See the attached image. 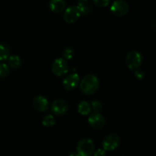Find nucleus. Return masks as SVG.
<instances>
[{"label": "nucleus", "mask_w": 156, "mask_h": 156, "mask_svg": "<svg viewBox=\"0 0 156 156\" xmlns=\"http://www.w3.org/2000/svg\"><path fill=\"white\" fill-rule=\"evenodd\" d=\"M10 49L5 44H0V61H6L10 57Z\"/></svg>", "instance_id": "nucleus-14"}, {"label": "nucleus", "mask_w": 156, "mask_h": 156, "mask_svg": "<svg viewBox=\"0 0 156 156\" xmlns=\"http://www.w3.org/2000/svg\"><path fill=\"white\" fill-rule=\"evenodd\" d=\"M9 74V67L6 64H0V78L6 77Z\"/></svg>", "instance_id": "nucleus-18"}, {"label": "nucleus", "mask_w": 156, "mask_h": 156, "mask_svg": "<svg viewBox=\"0 0 156 156\" xmlns=\"http://www.w3.org/2000/svg\"><path fill=\"white\" fill-rule=\"evenodd\" d=\"M91 106L95 113H99L102 109V104L100 101L94 100V101H92Z\"/></svg>", "instance_id": "nucleus-20"}, {"label": "nucleus", "mask_w": 156, "mask_h": 156, "mask_svg": "<svg viewBox=\"0 0 156 156\" xmlns=\"http://www.w3.org/2000/svg\"><path fill=\"white\" fill-rule=\"evenodd\" d=\"M42 124L46 127H51L55 124V118L53 115H47L42 119Z\"/></svg>", "instance_id": "nucleus-17"}, {"label": "nucleus", "mask_w": 156, "mask_h": 156, "mask_svg": "<svg viewBox=\"0 0 156 156\" xmlns=\"http://www.w3.org/2000/svg\"><path fill=\"white\" fill-rule=\"evenodd\" d=\"M73 56H74V50L72 47H69L65 49L63 52V57L65 59L70 60L73 58Z\"/></svg>", "instance_id": "nucleus-19"}, {"label": "nucleus", "mask_w": 156, "mask_h": 156, "mask_svg": "<svg viewBox=\"0 0 156 156\" xmlns=\"http://www.w3.org/2000/svg\"><path fill=\"white\" fill-rule=\"evenodd\" d=\"M64 20L67 23L69 24H73L76 22L79 19L81 16V14L79 11L78 10L76 6H69L67 9H66L65 12H64Z\"/></svg>", "instance_id": "nucleus-7"}, {"label": "nucleus", "mask_w": 156, "mask_h": 156, "mask_svg": "<svg viewBox=\"0 0 156 156\" xmlns=\"http://www.w3.org/2000/svg\"><path fill=\"white\" fill-rule=\"evenodd\" d=\"M111 11L116 16L121 17L128 13L129 6L123 0H115L111 5Z\"/></svg>", "instance_id": "nucleus-5"}, {"label": "nucleus", "mask_w": 156, "mask_h": 156, "mask_svg": "<svg viewBox=\"0 0 156 156\" xmlns=\"http://www.w3.org/2000/svg\"><path fill=\"white\" fill-rule=\"evenodd\" d=\"M91 111V106L87 101H82L78 105V112L82 116H87Z\"/></svg>", "instance_id": "nucleus-13"}, {"label": "nucleus", "mask_w": 156, "mask_h": 156, "mask_svg": "<svg viewBox=\"0 0 156 156\" xmlns=\"http://www.w3.org/2000/svg\"><path fill=\"white\" fill-rule=\"evenodd\" d=\"M144 76H145L144 73H143L142 70H135V76L137 78V79L139 80L143 79Z\"/></svg>", "instance_id": "nucleus-23"}, {"label": "nucleus", "mask_w": 156, "mask_h": 156, "mask_svg": "<svg viewBox=\"0 0 156 156\" xmlns=\"http://www.w3.org/2000/svg\"><path fill=\"white\" fill-rule=\"evenodd\" d=\"M69 156H80L78 153H73V154H69Z\"/></svg>", "instance_id": "nucleus-24"}, {"label": "nucleus", "mask_w": 156, "mask_h": 156, "mask_svg": "<svg viewBox=\"0 0 156 156\" xmlns=\"http://www.w3.org/2000/svg\"><path fill=\"white\" fill-rule=\"evenodd\" d=\"M93 156H106V151L101 148H98L93 153Z\"/></svg>", "instance_id": "nucleus-22"}, {"label": "nucleus", "mask_w": 156, "mask_h": 156, "mask_svg": "<svg viewBox=\"0 0 156 156\" xmlns=\"http://www.w3.org/2000/svg\"><path fill=\"white\" fill-rule=\"evenodd\" d=\"M49 6L52 12L59 13L65 10L66 4L64 0H50Z\"/></svg>", "instance_id": "nucleus-12"}, {"label": "nucleus", "mask_w": 156, "mask_h": 156, "mask_svg": "<svg viewBox=\"0 0 156 156\" xmlns=\"http://www.w3.org/2000/svg\"><path fill=\"white\" fill-rule=\"evenodd\" d=\"M142 63H143V56L137 50H132L126 56V64L130 70H138Z\"/></svg>", "instance_id": "nucleus-2"}, {"label": "nucleus", "mask_w": 156, "mask_h": 156, "mask_svg": "<svg viewBox=\"0 0 156 156\" xmlns=\"http://www.w3.org/2000/svg\"><path fill=\"white\" fill-rule=\"evenodd\" d=\"M80 81V77L76 73L68 75L62 81V85L66 90H72L76 88Z\"/></svg>", "instance_id": "nucleus-9"}, {"label": "nucleus", "mask_w": 156, "mask_h": 156, "mask_svg": "<svg viewBox=\"0 0 156 156\" xmlns=\"http://www.w3.org/2000/svg\"><path fill=\"white\" fill-rule=\"evenodd\" d=\"M34 106L37 111L45 112L49 109L48 99L44 96H37L34 99Z\"/></svg>", "instance_id": "nucleus-11"}, {"label": "nucleus", "mask_w": 156, "mask_h": 156, "mask_svg": "<svg viewBox=\"0 0 156 156\" xmlns=\"http://www.w3.org/2000/svg\"><path fill=\"white\" fill-rule=\"evenodd\" d=\"M79 2H88V1L89 0H79Z\"/></svg>", "instance_id": "nucleus-25"}, {"label": "nucleus", "mask_w": 156, "mask_h": 156, "mask_svg": "<svg viewBox=\"0 0 156 156\" xmlns=\"http://www.w3.org/2000/svg\"><path fill=\"white\" fill-rule=\"evenodd\" d=\"M99 88V80L96 76L89 74L85 76L80 83V89L86 95H93Z\"/></svg>", "instance_id": "nucleus-1"}, {"label": "nucleus", "mask_w": 156, "mask_h": 156, "mask_svg": "<svg viewBox=\"0 0 156 156\" xmlns=\"http://www.w3.org/2000/svg\"><path fill=\"white\" fill-rule=\"evenodd\" d=\"M52 71L56 76H62L69 71V64L64 58H57L53 62Z\"/></svg>", "instance_id": "nucleus-4"}, {"label": "nucleus", "mask_w": 156, "mask_h": 156, "mask_svg": "<svg viewBox=\"0 0 156 156\" xmlns=\"http://www.w3.org/2000/svg\"><path fill=\"white\" fill-rule=\"evenodd\" d=\"M77 151L80 156H91L94 151V142L90 139H82L78 143Z\"/></svg>", "instance_id": "nucleus-3"}, {"label": "nucleus", "mask_w": 156, "mask_h": 156, "mask_svg": "<svg viewBox=\"0 0 156 156\" xmlns=\"http://www.w3.org/2000/svg\"><path fill=\"white\" fill-rule=\"evenodd\" d=\"M9 64L12 68H18L21 64V58L18 55H12L8 58Z\"/></svg>", "instance_id": "nucleus-15"}, {"label": "nucleus", "mask_w": 156, "mask_h": 156, "mask_svg": "<svg viewBox=\"0 0 156 156\" xmlns=\"http://www.w3.org/2000/svg\"><path fill=\"white\" fill-rule=\"evenodd\" d=\"M120 138L116 134H111L106 136L102 142V146L105 151H113L119 146Z\"/></svg>", "instance_id": "nucleus-6"}, {"label": "nucleus", "mask_w": 156, "mask_h": 156, "mask_svg": "<svg viewBox=\"0 0 156 156\" xmlns=\"http://www.w3.org/2000/svg\"><path fill=\"white\" fill-rule=\"evenodd\" d=\"M88 123L92 128L96 129L102 128L105 125V119L99 113H94L88 118Z\"/></svg>", "instance_id": "nucleus-10"}, {"label": "nucleus", "mask_w": 156, "mask_h": 156, "mask_svg": "<svg viewBox=\"0 0 156 156\" xmlns=\"http://www.w3.org/2000/svg\"><path fill=\"white\" fill-rule=\"evenodd\" d=\"M94 4L97 5L99 7H106L111 2V0H93Z\"/></svg>", "instance_id": "nucleus-21"}, {"label": "nucleus", "mask_w": 156, "mask_h": 156, "mask_svg": "<svg viewBox=\"0 0 156 156\" xmlns=\"http://www.w3.org/2000/svg\"><path fill=\"white\" fill-rule=\"evenodd\" d=\"M76 7H77L78 10L79 11L81 15H86L91 11V7H90V5L88 2H79Z\"/></svg>", "instance_id": "nucleus-16"}, {"label": "nucleus", "mask_w": 156, "mask_h": 156, "mask_svg": "<svg viewBox=\"0 0 156 156\" xmlns=\"http://www.w3.org/2000/svg\"><path fill=\"white\" fill-rule=\"evenodd\" d=\"M69 106L67 102L63 99H56L53 101L51 106L52 112L55 115L57 116H62L64 115L67 111H68Z\"/></svg>", "instance_id": "nucleus-8"}]
</instances>
